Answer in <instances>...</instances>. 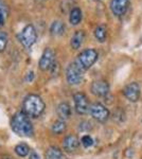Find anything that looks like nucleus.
<instances>
[{
    "label": "nucleus",
    "mask_w": 142,
    "mask_h": 159,
    "mask_svg": "<svg viewBox=\"0 0 142 159\" xmlns=\"http://www.w3.org/2000/svg\"><path fill=\"white\" fill-rule=\"evenodd\" d=\"M11 129L15 134L21 137H31L33 135V125L24 111L14 114L11 120Z\"/></svg>",
    "instance_id": "f257e3e1"
},
{
    "label": "nucleus",
    "mask_w": 142,
    "mask_h": 159,
    "mask_svg": "<svg viewBox=\"0 0 142 159\" xmlns=\"http://www.w3.org/2000/svg\"><path fill=\"white\" fill-rule=\"evenodd\" d=\"M46 104L39 96L34 93L28 94L22 102V111L31 118H37L44 112Z\"/></svg>",
    "instance_id": "f03ea898"
},
{
    "label": "nucleus",
    "mask_w": 142,
    "mask_h": 159,
    "mask_svg": "<svg viewBox=\"0 0 142 159\" xmlns=\"http://www.w3.org/2000/svg\"><path fill=\"white\" fill-rule=\"evenodd\" d=\"M98 51L92 48H88L85 49L76 56V60L74 61L79 65V67H81L84 71L88 70L92 65L97 61L98 60Z\"/></svg>",
    "instance_id": "7ed1b4c3"
},
{
    "label": "nucleus",
    "mask_w": 142,
    "mask_h": 159,
    "mask_svg": "<svg viewBox=\"0 0 142 159\" xmlns=\"http://www.w3.org/2000/svg\"><path fill=\"white\" fill-rule=\"evenodd\" d=\"M17 39L25 48L29 49L35 43L37 39V33L33 25H27L25 27L17 34Z\"/></svg>",
    "instance_id": "20e7f679"
},
{
    "label": "nucleus",
    "mask_w": 142,
    "mask_h": 159,
    "mask_svg": "<svg viewBox=\"0 0 142 159\" xmlns=\"http://www.w3.org/2000/svg\"><path fill=\"white\" fill-rule=\"evenodd\" d=\"M84 73L85 71L81 67H79V65L76 61H72L71 64H69V66L66 69V79L70 85H79L82 83L84 79Z\"/></svg>",
    "instance_id": "39448f33"
},
{
    "label": "nucleus",
    "mask_w": 142,
    "mask_h": 159,
    "mask_svg": "<svg viewBox=\"0 0 142 159\" xmlns=\"http://www.w3.org/2000/svg\"><path fill=\"white\" fill-rule=\"evenodd\" d=\"M89 112L91 117L99 122H106L109 118V110L101 103H94L90 105Z\"/></svg>",
    "instance_id": "423d86ee"
},
{
    "label": "nucleus",
    "mask_w": 142,
    "mask_h": 159,
    "mask_svg": "<svg viewBox=\"0 0 142 159\" xmlns=\"http://www.w3.org/2000/svg\"><path fill=\"white\" fill-rule=\"evenodd\" d=\"M54 63H55V54L53 50L50 48H46L38 61V67L42 71H47L53 67Z\"/></svg>",
    "instance_id": "0eeeda50"
},
{
    "label": "nucleus",
    "mask_w": 142,
    "mask_h": 159,
    "mask_svg": "<svg viewBox=\"0 0 142 159\" xmlns=\"http://www.w3.org/2000/svg\"><path fill=\"white\" fill-rule=\"evenodd\" d=\"M74 101V107L79 115H86L89 111V102L87 97L85 96L83 92H77L73 96Z\"/></svg>",
    "instance_id": "6e6552de"
},
{
    "label": "nucleus",
    "mask_w": 142,
    "mask_h": 159,
    "mask_svg": "<svg viewBox=\"0 0 142 159\" xmlns=\"http://www.w3.org/2000/svg\"><path fill=\"white\" fill-rule=\"evenodd\" d=\"M123 93H124L125 98L131 102H137L139 99H140V86H139L138 83L136 82H133V83H130L128 85L125 86L124 90H123Z\"/></svg>",
    "instance_id": "1a4fd4ad"
},
{
    "label": "nucleus",
    "mask_w": 142,
    "mask_h": 159,
    "mask_svg": "<svg viewBox=\"0 0 142 159\" xmlns=\"http://www.w3.org/2000/svg\"><path fill=\"white\" fill-rule=\"evenodd\" d=\"M130 6V0H112L110 1V10L112 14L117 17H121L125 14Z\"/></svg>",
    "instance_id": "9d476101"
},
{
    "label": "nucleus",
    "mask_w": 142,
    "mask_h": 159,
    "mask_svg": "<svg viewBox=\"0 0 142 159\" xmlns=\"http://www.w3.org/2000/svg\"><path fill=\"white\" fill-rule=\"evenodd\" d=\"M90 90L97 97H106L109 92V84L104 80H98L91 84Z\"/></svg>",
    "instance_id": "9b49d317"
},
{
    "label": "nucleus",
    "mask_w": 142,
    "mask_h": 159,
    "mask_svg": "<svg viewBox=\"0 0 142 159\" xmlns=\"http://www.w3.org/2000/svg\"><path fill=\"white\" fill-rule=\"evenodd\" d=\"M80 145V141L77 139L76 136L74 135H68L65 137L63 142V148L66 152L68 153H73L77 150Z\"/></svg>",
    "instance_id": "f8f14e48"
},
{
    "label": "nucleus",
    "mask_w": 142,
    "mask_h": 159,
    "mask_svg": "<svg viewBox=\"0 0 142 159\" xmlns=\"http://www.w3.org/2000/svg\"><path fill=\"white\" fill-rule=\"evenodd\" d=\"M84 39H85V32L84 31H82V30L76 31V33L72 35L71 40H70V45H71L72 49H74V50L80 49L81 46L83 45Z\"/></svg>",
    "instance_id": "ddd939ff"
},
{
    "label": "nucleus",
    "mask_w": 142,
    "mask_h": 159,
    "mask_svg": "<svg viewBox=\"0 0 142 159\" xmlns=\"http://www.w3.org/2000/svg\"><path fill=\"white\" fill-rule=\"evenodd\" d=\"M56 112H57V116L59 117L61 120H67L69 119L71 116V107L70 105L66 102H63V103L58 104L57 108H56Z\"/></svg>",
    "instance_id": "4468645a"
},
{
    "label": "nucleus",
    "mask_w": 142,
    "mask_h": 159,
    "mask_svg": "<svg viewBox=\"0 0 142 159\" xmlns=\"http://www.w3.org/2000/svg\"><path fill=\"white\" fill-rule=\"evenodd\" d=\"M46 159H66L65 154L57 147H50L46 151Z\"/></svg>",
    "instance_id": "2eb2a0df"
},
{
    "label": "nucleus",
    "mask_w": 142,
    "mask_h": 159,
    "mask_svg": "<svg viewBox=\"0 0 142 159\" xmlns=\"http://www.w3.org/2000/svg\"><path fill=\"white\" fill-rule=\"evenodd\" d=\"M66 27L64 22L59 21V20H55L50 25V32L53 36H62L65 33Z\"/></svg>",
    "instance_id": "dca6fc26"
},
{
    "label": "nucleus",
    "mask_w": 142,
    "mask_h": 159,
    "mask_svg": "<svg viewBox=\"0 0 142 159\" xmlns=\"http://www.w3.org/2000/svg\"><path fill=\"white\" fill-rule=\"evenodd\" d=\"M82 11L80 7H73L70 12V15H69V22L72 25H77L81 22L82 20Z\"/></svg>",
    "instance_id": "f3484780"
},
{
    "label": "nucleus",
    "mask_w": 142,
    "mask_h": 159,
    "mask_svg": "<svg viewBox=\"0 0 142 159\" xmlns=\"http://www.w3.org/2000/svg\"><path fill=\"white\" fill-rule=\"evenodd\" d=\"M107 36V28L105 25H100L94 29V37L98 42L104 43Z\"/></svg>",
    "instance_id": "a211bd4d"
},
{
    "label": "nucleus",
    "mask_w": 142,
    "mask_h": 159,
    "mask_svg": "<svg viewBox=\"0 0 142 159\" xmlns=\"http://www.w3.org/2000/svg\"><path fill=\"white\" fill-rule=\"evenodd\" d=\"M7 17H9V9L3 0H0V28L6 25Z\"/></svg>",
    "instance_id": "6ab92c4d"
},
{
    "label": "nucleus",
    "mask_w": 142,
    "mask_h": 159,
    "mask_svg": "<svg viewBox=\"0 0 142 159\" xmlns=\"http://www.w3.org/2000/svg\"><path fill=\"white\" fill-rule=\"evenodd\" d=\"M66 122L64 121V120H57V121H55L52 124V126H51V130H52L53 134L55 135H61L63 134L64 132L66 130Z\"/></svg>",
    "instance_id": "aec40b11"
},
{
    "label": "nucleus",
    "mask_w": 142,
    "mask_h": 159,
    "mask_svg": "<svg viewBox=\"0 0 142 159\" xmlns=\"http://www.w3.org/2000/svg\"><path fill=\"white\" fill-rule=\"evenodd\" d=\"M29 152H30V148L25 143H19V144H17L15 147V153L19 157H25L29 154Z\"/></svg>",
    "instance_id": "412c9836"
},
{
    "label": "nucleus",
    "mask_w": 142,
    "mask_h": 159,
    "mask_svg": "<svg viewBox=\"0 0 142 159\" xmlns=\"http://www.w3.org/2000/svg\"><path fill=\"white\" fill-rule=\"evenodd\" d=\"M7 40H9V37H7V33L0 31V52L4 51V49L7 48Z\"/></svg>",
    "instance_id": "4be33fe9"
},
{
    "label": "nucleus",
    "mask_w": 142,
    "mask_h": 159,
    "mask_svg": "<svg viewBox=\"0 0 142 159\" xmlns=\"http://www.w3.org/2000/svg\"><path fill=\"white\" fill-rule=\"evenodd\" d=\"M81 143L83 144L84 148H90L94 144V139L89 135H84L81 139Z\"/></svg>",
    "instance_id": "5701e85b"
},
{
    "label": "nucleus",
    "mask_w": 142,
    "mask_h": 159,
    "mask_svg": "<svg viewBox=\"0 0 142 159\" xmlns=\"http://www.w3.org/2000/svg\"><path fill=\"white\" fill-rule=\"evenodd\" d=\"M33 80H34V72H33V71H30V72H28L27 75H25V82L31 83Z\"/></svg>",
    "instance_id": "b1692460"
},
{
    "label": "nucleus",
    "mask_w": 142,
    "mask_h": 159,
    "mask_svg": "<svg viewBox=\"0 0 142 159\" xmlns=\"http://www.w3.org/2000/svg\"><path fill=\"white\" fill-rule=\"evenodd\" d=\"M29 159H40L39 157V155H38L37 153H35V152H32L30 154V156H29Z\"/></svg>",
    "instance_id": "393cba45"
},
{
    "label": "nucleus",
    "mask_w": 142,
    "mask_h": 159,
    "mask_svg": "<svg viewBox=\"0 0 142 159\" xmlns=\"http://www.w3.org/2000/svg\"><path fill=\"white\" fill-rule=\"evenodd\" d=\"M133 154H134V152H133V151H131V148H128V150L126 151L125 155H126V157H127V158H131V156H133Z\"/></svg>",
    "instance_id": "a878e982"
},
{
    "label": "nucleus",
    "mask_w": 142,
    "mask_h": 159,
    "mask_svg": "<svg viewBox=\"0 0 142 159\" xmlns=\"http://www.w3.org/2000/svg\"><path fill=\"white\" fill-rule=\"evenodd\" d=\"M36 1H38V2H45V1H48V0H36Z\"/></svg>",
    "instance_id": "bb28decb"
},
{
    "label": "nucleus",
    "mask_w": 142,
    "mask_h": 159,
    "mask_svg": "<svg viewBox=\"0 0 142 159\" xmlns=\"http://www.w3.org/2000/svg\"><path fill=\"white\" fill-rule=\"evenodd\" d=\"M94 1H101V0H94Z\"/></svg>",
    "instance_id": "cd10ccee"
}]
</instances>
